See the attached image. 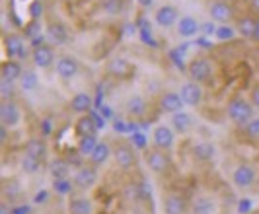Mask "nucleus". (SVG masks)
I'll use <instances>...</instances> for the list:
<instances>
[{"mask_svg":"<svg viewBox=\"0 0 259 214\" xmlns=\"http://www.w3.org/2000/svg\"><path fill=\"white\" fill-rule=\"evenodd\" d=\"M31 59H33V64L37 68H51L53 64H57V59H55V49H53L51 43H39L33 47L31 51Z\"/></svg>","mask_w":259,"mask_h":214,"instance_id":"423d86ee","label":"nucleus"},{"mask_svg":"<svg viewBox=\"0 0 259 214\" xmlns=\"http://www.w3.org/2000/svg\"><path fill=\"white\" fill-rule=\"evenodd\" d=\"M158 105H160V109H162L164 113H168V115L180 113V111H183V107H185L182 96H180L178 92H164V94L160 96V100H158Z\"/></svg>","mask_w":259,"mask_h":214,"instance_id":"4468645a","label":"nucleus"},{"mask_svg":"<svg viewBox=\"0 0 259 214\" xmlns=\"http://www.w3.org/2000/svg\"><path fill=\"white\" fill-rule=\"evenodd\" d=\"M29 212V210H27L26 206H24V208H14V214H27Z\"/></svg>","mask_w":259,"mask_h":214,"instance_id":"a18cd8bd","label":"nucleus"},{"mask_svg":"<svg viewBox=\"0 0 259 214\" xmlns=\"http://www.w3.org/2000/svg\"><path fill=\"white\" fill-rule=\"evenodd\" d=\"M144 162L148 165V169L156 174V176H164V174H168L169 167H171V160H169V156L166 154V150H160V148H148L146 154H144Z\"/></svg>","mask_w":259,"mask_h":214,"instance_id":"f03ea898","label":"nucleus"},{"mask_svg":"<svg viewBox=\"0 0 259 214\" xmlns=\"http://www.w3.org/2000/svg\"><path fill=\"white\" fill-rule=\"evenodd\" d=\"M0 214H14V210L6 202H2V204H0Z\"/></svg>","mask_w":259,"mask_h":214,"instance_id":"37998d69","label":"nucleus"},{"mask_svg":"<svg viewBox=\"0 0 259 214\" xmlns=\"http://www.w3.org/2000/svg\"><path fill=\"white\" fill-rule=\"evenodd\" d=\"M208 14H210V20L217 22V24H230L234 18H236L234 8L226 0H214V2H210Z\"/></svg>","mask_w":259,"mask_h":214,"instance_id":"1a4fd4ad","label":"nucleus"},{"mask_svg":"<svg viewBox=\"0 0 259 214\" xmlns=\"http://www.w3.org/2000/svg\"><path fill=\"white\" fill-rule=\"evenodd\" d=\"M92 210L94 206L86 197H72L68 201V214H92Z\"/></svg>","mask_w":259,"mask_h":214,"instance_id":"bb28decb","label":"nucleus"},{"mask_svg":"<svg viewBox=\"0 0 259 214\" xmlns=\"http://www.w3.org/2000/svg\"><path fill=\"white\" fill-rule=\"evenodd\" d=\"M98 119L94 115H78L76 123H74V131L78 137H88V135H98Z\"/></svg>","mask_w":259,"mask_h":214,"instance_id":"aec40b11","label":"nucleus"},{"mask_svg":"<svg viewBox=\"0 0 259 214\" xmlns=\"http://www.w3.org/2000/svg\"><path fill=\"white\" fill-rule=\"evenodd\" d=\"M180 96H182L183 103L187 105V107H197L201 100H203V88H201V84H197V82H185L180 90Z\"/></svg>","mask_w":259,"mask_h":214,"instance_id":"dca6fc26","label":"nucleus"},{"mask_svg":"<svg viewBox=\"0 0 259 214\" xmlns=\"http://www.w3.org/2000/svg\"><path fill=\"white\" fill-rule=\"evenodd\" d=\"M4 53L8 59H24L26 57V39L18 33H4Z\"/></svg>","mask_w":259,"mask_h":214,"instance_id":"6e6552de","label":"nucleus"},{"mask_svg":"<svg viewBox=\"0 0 259 214\" xmlns=\"http://www.w3.org/2000/svg\"><path fill=\"white\" fill-rule=\"evenodd\" d=\"M41 160H37V158H33V156H27V154H24V158H22V162H20V165H22V169L26 172V174H37L39 169H41Z\"/></svg>","mask_w":259,"mask_h":214,"instance_id":"72a5a7b5","label":"nucleus"},{"mask_svg":"<svg viewBox=\"0 0 259 214\" xmlns=\"http://www.w3.org/2000/svg\"><path fill=\"white\" fill-rule=\"evenodd\" d=\"M41 123H43V125H41V133H43L45 137H49V135L53 133V126H55L53 125V119L51 117H47V119H43Z\"/></svg>","mask_w":259,"mask_h":214,"instance_id":"4c0bfd02","label":"nucleus"},{"mask_svg":"<svg viewBox=\"0 0 259 214\" xmlns=\"http://www.w3.org/2000/svg\"><path fill=\"white\" fill-rule=\"evenodd\" d=\"M197 31H199V25H197L195 18H191V16H185L178 22V33L182 37H193Z\"/></svg>","mask_w":259,"mask_h":214,"instance_id":"c85d7f7f","label":"nucleus"},{"mask_svg":"<svg viewBox=\"0 0 259 214\" xmlns=\"http://www.w3.org/2000/svg\"><path fill=\"white\" fill-rule=\"evenodd\" d=\"M193 156L195 160H199V162H210L214 158V146L207 140L197 142L193 146Z\"/></svg>","mask_w":259,"mask_h":214,"instance_id":"cd10ccee","label":"nucleus"},{"mask_svg":"<svg viewBox=\"0 0 259 214\" xmlns=\"http://www.w3.org/2000/svg\"><path fill=\"white\" fill-rule=\"evenodd\" d=\"M174 142H176V135L169 126L158 125L152 131V146H156V148L168 152L169 148H174Z\"/></svg>","mask_w":259,"mask_h":214,"instance_id":"ddd939ff","label":"nucleus"},{"mask_svg":"<svg viewBox=\"0 0 259 214\" xmlns=\"http://www.w3.org/2000/svg\"><path fill=\"white\" fill-rule=\"evenodd\" d=\"M16 100V82H8L0 78V101Z\"/></svg>","mask_w":259,"mask_h":214,"instance_id":"473e14b6","label":"nucleus"},{"mask_svg":"<svg viewBox=\"0 0 259 214\" xmlns=\"http://www.w3.org/2000/svg\"><path fill=\"white\" fill-rule=\"evenodd\" d=\"M24 154L33 156V158H37V160L43 162L47 158V144L41 139H29L26 142V146H24Z\"/></svg>","mask_w":259,"mask_h":214,"instance_id":"393cba45","label":"nucleus"},{"mask_svg":"<svg viewBox=\"0 0 259 214\" xmlns=\"http://www.w3.org/2000/svg\"><path fill=\"white\" fill-rule=\"evenodd\" d=\"M253 39L259 43V18H257V27H255V35H253Z\"/></svg>","mask_w":259,"mask_h":214,"instance_id":"49530a36","label":"nucleus"},{"mask_svg":"<svg viewBox=\"0 0 259 214\" xmlns=\"http://www.w3.org/2000/svg\"><path fill=\"white\" fill-rule=\"evenodd\" d=\"M113 160L121 169H133L137 165V154L135 148L127 140H119L113 144Z\"/></svg>","mask_w":259,"mask_h":214,"instance_id":"7ed1b4c3","label":"nucleus"},{"mask_svg":"<svg viewBox=\"0 0 259 214\" xmlns=\"http://www.w3.org/2000/svg\"><path fill=\"white\" fill-rule=\"evenodd\" d=\"M154 20L158 25H162V27H171L174 24H178V20H180V12H178V8L176 6H171V4H164V6H160L154 14Z\"/></svg>","mask_w":259,"mask_h":214,"instance_id":"6ab92c4d","label":"nucleus"},{"mask_svg":"<svg viewBox=\"0 0 259 214\" xmlns=\"http://www.w3.org/2000/svg\"><path fill=\"white\" fill-rule=\"evenodd\" d=\"M72 189H76V187H74V181H70V179H68V177H65V179H55V191H57V193H61V195H63V193H70V191Z\"/></svg>","mask_w":259,"mask_h":214,"instance_id":"e433bc0d","label":"nucleus"},{"mask_svg":"<svg viewBox=\"0 0 259 214\" xmlns=\"http://www.w3.org/2000/svg\"><path fill=\"white\" fill-rule=\"evenodd\" d=\"M137 4H139L141 8H150V6L154 4V0H137Z\"/></svg>","mask_w":259,"mask_h":214,"instance_id":"79ce46f5","label":"nucleus"},{"mask_svg":"<svg viewBox=\"0 0 259 214\" xmlns=\"http://www.w3.org/2000/svg\"><path fill=\"white\" fill-rule=\"evenodd\" d=\"M232 181L238 189H247V187H251L253 181H255V169H253V165H247V164L238 165L232 174Z\"/></svg>","mask_w":259,"mask_h":214,"instance_id":"2eb2a0df","label":"nucleus"},{"mask_svg":"<svg viewBox=\"0 0 259 214\" xmlns=\"http://www.w3.org/2000/svg\"><path fill=\"white\" fill-rule=\"evenodd\" d=\"M51 176L55 177V179H65V177H68V164L63 162V160L53 162L51 164Z\"/></svg>","mask_w":259,"mask_h":214,"instance_id":"f704fd0d","label":"nucleus"},{"mask_svg":"<svg viewBox=\"0 0 259 214\" xmlns=\"http://www.w3.org/2000/svg\"><path fill=\"white\" fill-rule=\"evenodd\" d=\"M214 212V202L208 197H197L191 202V214H212Z\"/></svg>","mask_w":259,"mask_h":214,"instance_id":"c756f323","label":"nucleus"},{"mask_svg":"<svg viewBox=\"0 0 259 214\" xmlns=\"http://www.w3.org/2000/svg\"><path fill=\"white\" fill-rule=\"evenodd\" d=\"M255 27H257V16H253V14H246V16L238 18V22H236V31H238L242 37L253 39Z\"/></svg>","mask_w":259,"mask_h":214,"instance_id":"4be33fe9","label":"nucleus"},{"mask_svg":"<svg viewBox=\"0 0 259 214\" xmlns=\"http://www.w3.org/2000/svg\"><path fill=\"white\" fill-rule=\"evenodd\" d=\"M249 98H251V105H253L255 109H259V84L251 90V96H249Z\"/></svg>","mask_w":259,"mask_h":214,"instance_id":"a19ab883","label":"nucleus"},{"mask_svg":"<svg viewBox=\"0 0 259 214\" xmlns=\"http://www.w3.org/2000/svg\"><path fill=\"white\" fill-rule=\"evenodd\" d=\"M107 74L117 78V80H129L131 76L135 74V66L127 59L117 57V59H111L107 64Z\"/></svg>","mask_w":259,"mask_h":214,"instance_id":"9d476101","label":"nucleus"},{"mask_svg":"<svg viewBox=\"0 0 259 214\" xmlns=\"http://www.w3.org/2000/svg\"><path fill=\"white\" fill-rule=\"evenodd\" d=\"M24 66L20 61L16 59H6L4 63L0 64V78L2 80H8V82H20V78L24 74Z\"/></svg>","mask_w":259,"mask_h":214,"instance_id":"a211bd4d","label":"nucleus"},{"mask_svg":"<svg viewBox=\"0 0 259 214\" xmlns=\"http://www.w3.org/2000/svg\"><path fill=\"white\" fill-rule=\"evenodd\" d=\"M187 208V201L180 193H168L164 197V214H183Z\"/></svg>","mask_w":259,"mask_h":214,"instance_id":"412c9836","label":"nucleus"},{"mask_svg":"<svg viewBox=\"0 0 259 214\" xmlns=\"http://www.w3.org/2000/svg\"><path fill=\"white\" fill-rule=\"evenodd\" d=\"M68 107H70V111H72V113L86 115L92 109V96L90 94H86V92H78L76 96L70 100Z\"/></svg>","mask_w":259,"mask_h":214,"instance_id":"5701e85b","label":"nucleus"},{"mask_svg":"<svg viewBox=\"0 0 259 214\" xmlns=\"http://www.w3.org/2000/svg\"><path fill=\"white\" fill-rule=\"evenodd\" d=\"M253 109L255 107L251 105V101H246L244 98H234L226 107V113L228 119L236 125H247L253 119Z\"/></svg>","mask_w":259,"mask_h":214,"instance_id":"f257e3e1","label":"nucleus"},{"mask_svg":"<svg viewBox=\"0 0 259 214\" xmlns=\"http://www.w3.org/2000/svg\"><path fill=\"white\" fill-rule=\"evenodd\" d=\"M125 113L131 119H144L148 113V101L143 96H133L125 101Z\"/></svg>","mask_w":259,"mask_h":214,"instance_id":"f3484780","label":"nucleus"},{"mask_svg":"<svg viewBox=\"0 0 259 214\" xmlns=\"http://www.w3.org/2000/svg\"><path fill=\"white\" fill-rule=\"evenodd\" d=\"M232 35H234L232 27H226V25H224V27H219V29H217V37L219 39H230Z\"/></svg>","mask_w":259,"mask_h":214,"instance_id":"58836bf2","label":"nucleus"},{"mask_svg":"<svg viewBox=\"0 0 259 214\" xmlns=\"http://www.w3.org/2000/svg\"><path fill=\"white\" fill-rule=\"evenodd\" d=\"M37 84H39V78L33 70H26L22 74V78H20V86H22V90H26V92H33V90L37 88Z\"/></svg>","mask_w":259,"mask_h":214,"instance_id":"2f4dec72","label":"nucleus"},{"mask_svg":"<svg viewBox=\"0 0 259 214\" xmlns=\"http://www.w3.org/2000/svg\"><path fill=\"white\" fill-rule=\"evenodd\" d=\"M100 144V139L98 135H88V137H80L78 139V152L84 154V156H90L94 148Z\"/></svg>","mask_w":259,"mask_h":214,"instance_id":"7c9ffc66","label":"nucleus"},{"mask_svg":"<svg viewBox=\"0 0 259 214\" xmlns=\"http://www.w3.org/2000/svg\"><path fill=\"white\" fill-rule=\"evenodd\" d=\"M246 135L249 140L259 142V117H253V119L246 125Z\"/></svg>","mask_w":259,"mask_h":214,"instance_id":"c9c22d12","label":"nucleus"},{"mask_svg":"<svg viewBox=\"0 0 259 214\" xmlns=\"http://www.w3.org/2000/svg\"><path fill=\"white\" fill-rule=\"evenodd\" d=\"M109 156H113V148H111L107 142H102V140H100V144H98V146L94 148V152L88 156V162H90L92 165H102L109 160Z\"/></svg>","mask_w":259,"mask_h":214,"instance_id":"b1692460","label":"nucleus"},{"mask_svg":"<svg viewBox=\"0 0 259 214\" xmlns=\"http://www.w3.org/2000/svg\"><path fill=\"white\" fill-rule=\"evenodd\" d=\"M104 8L109 14H115L119 10V0H104Z\"/></svg>","mask_w":259,"mask_h":214,"instance_id":"ea45409f","label":"nucleus"},{"mask_svg":"<svg viewBox=\"0 0 259 214\" xmlns=\"http://www.w3.org/2000/svg\"><path fill=\"white\" fill-rule=\"evenodd\" d=\"M45 37H47V43L51 45H65L68 41V29L63 22L51 20L47 22V27H45Z\"/></svg>","mask_w":259,"mask_h":214,"instance_id":"9b49d317","label":"nucleus"},{"mask_svg":"<svg viewBox=\"0 0 259 214\" xmlns=\"http://www.w3.org/2000/svg\"><path fill=\"white\" fill-rule=\"evenodd\" d=\"M22 121V111L16 100L0 101V125L6 129H16Z\"/></svg>","mask_w":259,"mask_h":214,"instance_id":"39448f33","label":"nucleus"},{"mask_svg":"<svg viewBox=\"0 0 259 214\" xmlns=\"http://www.w3.org/2000/svg\"><path fill=\"white\" fill-rule=\"evenodd\" d=\"M187 74L197 84H207V82H210V76H212V66L208 63V59L197 57L187 64Z\"/></svg>","mask_w":259,"mask_h":214,"instance_id":"20e7f679","label":"nucleus"},{"mask_svg":"<svg viewBox=\"0 0 259 214\" xmlns=\"http://www.w3.org/2000/svg\"><path fill=\"white\" fill-rule=\"evenodd\" d=\"M55 68H57V74L61 80H72L74 76L80 72V64L74 57H70V55H63V57H59L57 59V64H55Z\"/></svg>","mask_w":259,"mask_h":214,"instance_id":"f8f14e48","label":"nucleus"},{"mask_svg":"<svg viewBox=\"0 0 259 214\" xmlns=\"http://www.w3.org/2000/svg\"><path fill=\"white\" fill-rule=\"evenodd\" d=\"M249 6L255 14H259V0H249Z\"/></svg>","mask_w":259,"mask_h":214,"instance_id":"c03bdc74","label":"nucleus"},{"mask_svg":"<svg viewBox=\"0 0 259 214\" xmlns=\"http://www.w3.org/2000/svg\"><path fill=\"white\" fill-rule=\"evenodd\" d=\"M72 181H74L76 189H92L96 185V181H98V165H80L76 169V174H74V177H72Z\"/></svg>","mask_w":259,"mask_h":214,"instance_id":"0eeeda50","label":"nucleus"},{"mask_svg":"<svg viewBox=\"0 0 259 214\" xmlns=\"http://www.w3.org/2000/svg\"><path fill=\"white\" fill-rule=\"evenodd\" d=\"M171 129L176 131V133H189L191 129H193V119H191V115L183 113H174L171 115Z\"/></svg>","mask_w":259,"mask_h":214,"instance_id":"a878e982","label":"nucleus"}]
</instances>
